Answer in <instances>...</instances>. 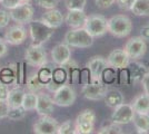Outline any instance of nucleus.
Instances as JSON below:
<instances>
[{"mask_svg":"<svg viewBox=\"0 0 149 134\" xmlns=\"http://www.w3.org/2000/svg\"><path fill=\"white\" fill-rule=\"evenodd\" d=\"M58 122L50 117V115L41 116L33 124V133L36 134H56L58 132Z\"/></svg>","mask_w":149,"mask_h":134,"instance_id":"obj_13","label":"nucleus"},{"mask_svg":"<svg viewBox=\"0 0 149 134\" xmlns=\"http://www.w3.org/2000/svg\"><path fill=\"white\" fill-rule=\"evenodd\" d=\"M87 0H66V7L68 10H84Z\"/></svg>","mask_w":149,"mask_h":134,"instance_id":"obj_35","label":"nucleus"},{"mask_svg":"<svg viewBox=\"0 0 149 134\" xmlns=\"http://www.w3.org/2000/svg\"><path fill=\"white\" fill-rule=\"evenodd\" d=\"M95 1H96L97 7L100 9H107L116 2V0H95Z\"/></svg>","mask_w":149,"mask_h":134,"instance_id":"obj_41","label":"nucleus"},{"mask_svg":"<svg viewBox=\"0 0 149 134\" xmlns=\"http://www.w3.org/2000/svg\"><path fill=\"white\" fill-rule=\"evenodd\" d=\"M98 134H121L123 133V128H121V125L119 124H116V123H111L109 125H106V126H102L100 128L98 131H97Z\"/></svg>","mask_w":149,"mask_h":134,"instance_id":"obj_33","label":"nucleus"},{"mask_svg":"<svg viewBox=\"0 0 149 134\" xmlns=\"http://www.w3.org/2000/svg\"><path fill=\"white\" fill-rule=\"evenodd\" d=\"M35 111L40 116H47V115L52 114L55 111V103L52 97H50L48 94H45V93H39Z\"/></svg>","mask_w":149,"mask_h":134,"instance_id":"obj_17","label":"nucleus"},{"mask_svg":"<svg viewBox=\"0 0 149 134\" xmlns=\"http://www.w3.org/2000/svg\"><path fill=\"white\" fill-rule=\"evenodd\" d=\"M141 84H143V93H146L147 95H149V72L141 79Z\"/></svg>","mask_w":149,"mask_h":134,"instance_id":"obj_44","label":"nucleus"},{"mask_svg":"<svg viewBox=\"0 0 149 134\" xmlns=\"http://www.w3.org/2000/svg\"><path fill=\"white\" fill-rule=\"evenodd\" d=\"M10 106L7 102V100H1L0 98V119H6L9 113Z\"/></svg>","mask_w":149,"mask_h":134,"instance_id":"obj_39","label":"nucleus"},{"mask_svg":"<svg viewBox=\"0 0 149 134\" xmlns=\"http://www.w3.org/2000/svg\"><path fill=\"white\" fill-rule=\"evenodd\" d=\"M25 60L32 67H41L48 63L47 53L45 48L39 44L30 45L25 51Z\"/></svg>","mask_w":149,"mask_h":134,"instance_id":"obj_4","label":"nucleus"},{"mask_svg":"<svg viewBox=\"0 0 149 134\" xmlns=\"http://www.w3.org/2000/svg\"><path fill=\"white\" fill-rule=\"evenodd\" d=\"M135 115V111L132 109L131 104H120L117 107L113 109L111 114V122L119 125H126L132 122Z\"/></svg>","mask_w":149,"mask_h":134,"instance_id":"obj_11","label":"nucleus"},{"mask_svg":"<svg viewBox=\"0 0 149 134\" xmlns=\"http://www.w3.org/2000/svg\"><path fill=\"white\" fill-rule=\"evenodd\" d=\"M52 93H54L52 100H54L55 105L61 106V107H67V106L72 105L77 98L74 89L68 84L58 86Z\"/></svg>","mask_w":149,"mask_h":134,"instance_id":"obj_7","label":"nucleus"},{"mask_svg":"<svg viewBox=\"0 0 149 134\" xmlns=\"http://www.w3.org/2000/svg\"><path fill=\"white\" fill-rule=\"evenodd\" d=\"M8 53V44L5 38H0V58L3 57Z\"/></svg>","mask_w":149,"mask_h":134,"instance_id":"obj_43","label":"nucleus"},{"mask_svg":"<svg viewBox=\"0 0 149 134\" xmlns=\"http://www.w3.org/2000/svg\"><path fill=\"white\" fill-rule=\"evenodd\" d=\"M9 94V86L2 81H0V98L1 100H7Z\"/></svg>","mask_w":149,"mask_h":134,"instance_id":"obj_42","label":"nucleus"},{"mask_svg":"<svg viewBox=\"0 0 149 134\" xmlns=\"http://www.w3.org/2000/svg\"><path fill=\"white\" fill-rule=\"evenodd\" d=\"M0 69H1V68H0Z\"/></svg>","mask_w":149,"mask_h":134,"instance_id":"obj_47","label":"nucleus"},{"mask_svg":"<svg viewBox=\"0 0 149 134\" xmlns=\"http://www.w3.org/2000/svg\"><path fill=\"white\" fill-rule=\"evenodd\" d=\"M68 79H69L68 72H67L66 67L63 65L54 68V72H52V82L56 84L57 86H60V85L66 84V82Z\"/></svg>","mask_w":149,"mask_h":134,"instance_id":"obj_26","label":"nucleus"},{"mask_svg":"<svg viewBox=\"0 0 149 134\" xmlns=\"http://www.w3.org/2000/svg\"><path fill=\"white\" fill-rule=\"evenodd\" d=\"M0 81L7 85H18V69L17 65L10 64L0 69Z\"/></svg>","mask_w":149,"mask_h":134,"instance_id":"obj_21","label":"nucleus"},{"mask_svg":"<svg viewBox=\"0 0 149 134\" xmlns=\"http://www.w3.org/2000/svg\"><path fill=\"white\" fill-rule=\"evenodd\" d=\"M32 0H21V2H30Z\"/></svg>","mask_w":149,"mask_h":134,"instance_id":"obj_46","label":"nucleus"},{"mask_svg":"<svg viewBox=\"0 0 149 134\" xmlns=\"http://www.w3.org/2000/svg\"><path fill=\"white\" fill-rule=\"evenodd\" d=\"M108 32L117 38H125L131 32L132 24L129 17L125 15H116L107 20Z\"/></svg>","mask_w":149,"mask_h":134,"instance_id":"obj_1","label":"nucleus"},{"mask_svg":"<svg viewBox=\"0 0 149 134\" xmlns=\"http://www.w3.org/2000/svg\"><path fill=\"white\" fill-rule=\"evenodd\" d=\"M65 43L74 48H88L93 44V37L84 27L71 28L65 35Z\"/></svg>","mask_w":149,"mask_h":134,"instance_id":"obj_2","label":"nucleus"},{"mask_svg":"<svg viewBox=\"0 0 149 134\" xmlns=\"http://www.w3.org/2000/svg\"><path fill=\"white\" fill-rule=\"evenodd\" d=\"M21 0H0V5L6 8V9H15L16 7H18L19 5H21Z\"/></svg>","mask_w":149,"mask_h":134,"instance_id":"obj_38","label":"nucleus"},{"mask_svg":"<svg viewBox=\"0 0 149 134\" xmlns=\"http://www.w3.org/2000/svg\"><path fill=\"white\" fill-rule=\"evenodd\" d=\"M96 114L93 109H84L74 121V133L89 134L93 131Z\"/></svg>","mask_w":149,"mask_h":134,"instance_id":"obj_6","label":"nucleus"},{"mask_svg":"<svg viewBox=\"0 0 149 134\" xmlns=\"http://www.w3.org/2000/svg\"><path fill=\"white\" fill-rule=\"evenodd\" d=\"M38 100V94L35 92H27L24 95V100H22V104L21 106L26 109V111H33L36 109Z\"/></svg>","mask_w":149,"mask_h":134,"instance_id":"obj_29","label":"nucleus"},{"mask_svg":"<svg viewBox=\"0 0 149 134\" xmlns=\"http://www.w3.org/2000/svg\"><path fill=\"white\" fill-rule=\"evenodd\" d=\"M87 15L84 10H68L65 17V22L70 28H80L85 26Z\"/></svg>","mask_w":149,"mask_h":134,"instance_id":"obj_19","label":"nucleus"},{"mask_svg":"<svg viewBox=\"0 0 149 134\" xmlns=\"http://www.w3.org/2000/svg\"><path fill=\"white\" fill-rule=\"evenodd\" d=\"M58 134H71L74 133V123L71 120H67L58 126Z\"/></svg>","mask_w":149,"mask_h":134,"instance_id":"obj_34","label":"nucleus"},{"mask_svg":"<svg viewBox=\"0 0 149 134\" xmlns=\"http://www.w3.org/2000/svg\"><path fill=\"white\" fill-rule=\"evenodd\" d=\"M50 56H51V60L54 64L58 66L65 65L71 59V47L66 43L58 44L51 49Z\"/></svg>","mask_w":149,"mask_h":134,"instance_id":"obj_15","label":"nucleus"},{"mask_svg":"<svg viewBox=\"0 0 149 134\" xmlns=\"http://www.w3.org/2000/svg\"><path fill=\"white\" fill-rule=\"evenodd\" d=\"M108 67L107 59L102 56H93L86 64V68L90 73V79L91 82L95 81H101L102 72Z\"/></svg>","mask_w":149,"mask_h":134,"instance_id":"obj_12","label":"nucleus"},{"mask_svg":"<svg viewBox=\"0 0 149 134\" xmlns=\"http://www.w3.org/2000/svg\"><path fill=\"white\" fill-rule=\"evenodd\" d=\"M84 28L88 32L90 36L93 38L101 37L106 32H108V26H107V19L101 15H91L87 16V19L85 22Z\"/></svg>","mask_w":149,"mask_h":134,"instance_id":"obj_5","label":"nucleus"},{"mask_svg":"<svg viewBox=\"0 0 149 134\" xmlns=\"http://www.w3.org/2000/svg\"><path fill=\"white\" fill-rule=\"evenodd\" d=\"M52 28L44 24L41 20H31L29 22V35L33 44L42 45L44 43L48 41L51 36L54 35Z\"/></svg>","mask_w":149,"mask_h":134,"instance_id":"obj_3","label":"nucleus"},{"mask_svg":"<svg viewBox=\"0 0 149 134\" xmlns=\"http://www.w3.org/2000/svg\"><path fill=\"white\" fill-rule=\"evenodd\" d=\"M124 51H126V54L129 56L130 59L138 60L141 57H143L146 51H147L146 40L141 38L140 36L139 37H132L126 43Z\"/></svg>","mask_w":149,"mask_h":134,"instance_id":"obj_9","label":"nucleus"},{"mask_svg":"<svg viewBox=\"0 0 149 134\" xmlns=\"http://www.w3.org/2000/svg\"><path fill=\"white\" fill-rule=\"evenodd\" d=\"M40 20L50 28L57 29L65 22V17L59 10H57L55 8V9H49L48 11H46Z\"/></svg>","mask_w":149,"mask_h":134,"instance_id":"obj_18","label":"nucleus"},{"mask_svg":"<svg viewBox=\"0 0 149 134\" xmlns=\"http://www.w3.org/2000/svg\"><path fill=\"white\" fill-rule=\"evenodd\" d=\"M116 72L117 69L112 68L110 66H108L104 72H102V75H101V82H104L105 84L109 85L116 82L117 79V75H116Z\"/></svg>","mask_w":149,"mask_h":134,"instance_id":"obj_32","label":"nucleus"},{"mask_svg":"<svg viewBox=\"0 0 149 134\" xmlns=\"http://www.w3.org/2000/svg\"><path fill=\"white\" fill-rule=\"evenodd\" d=\"M140 37L145 40H149V24L145 25L140 29Z\"/></svg>","mask_w":149,"mask_h":134,"instance_id":"obj_45","label":"nucleus"},{"mask_svg":"<svg viewBox=\"0 0 149 134\" xmlns=\"http://www.w3.org/2000/svg\"><path fill=\"white\" fill-rule=\"evenodd\" d=\"M107 92H108V85L101 81H95V82L84 84L81 88V94L89 101L104 100Z\"/></svg>","mask_w":149,"mask_h":134,"instance_id":"obj_8","label":"nucleus"},{"mask_svg":"<svg viewBox=\"0 0 149 134\" xmlns=\"http://www.w3.org/2000/svg\"><path fill=\"white\" fill-rule=\"evenodd\" d=\"M11 20L10 13L5 9H0V28H6Z\"/></svg>","mask_w":149,"mask_h":134,"instance_id":"obj_37","label":"nucleus"},{"mask_svg":"<svg viewBox=\"0 0 149 134\" xmlns=\"http://www.w3.org/2000/svg\"><path fill=\"white\" fill-rule=\"evenodd\" d=\"M130 11L136 16H149V0H135Z\"/></svg>","mask_w":149,"mask_h":134,"instance_id":"obj_28","label":"nucleus"},{"mask_svg":"<svg viewBox=\"0 0 149 134\" xmlns=\"http://www.w3.org/2000/svg\"><path fill=\"white\" fill-rule=\"evenodd\" d=\"M26 86L30 92H35V93H39L41 89L45 88V84L40 81L37 72L32 73L30 76H28L26 81Z\"/></svg>","mask_w":149,"mask_h":134,"instance_id":"obj_27","label":"nucleus"},{"mask_svg":"<svg viewBox=\"0 0 149 134\" xmlns=\"http://www.w3.org/2000/svg\"><path fill=\"white\" fill-rule=\"evenodd\" d=\"M25 93L26 92L21 87H15L13 89H9V94L7 97V102L9 104V106L10 107L21 106Z\"/></svg>","mask_w":149,"mask_h":134,"instance_id":"obj_25","label":"nucleus"},{"mask_svg":"<svg viewBox=\"0 0 149 134\" xmlns=\"http://www.w3.org/2000/svg\"><path fill=\"white\" fill-rule=\"evenodd\" d=\"M9 13H10L11 19L15 22H17L19 25H26L33 19L35 10L30 5V2H22L15 9H11Z\"/></svg>","mask_w":149,"mask_h":134,"instance_id":"obj_10","label":"nucleus"},{"mask_svg":"<svg viewBox=\"0 0 149 134\" xmlns=\"http://www.w3.org/2000/svg\"><path fill=\"white\" fill-rule=\"evenodd\" d=\"M132 123L136 128L137 132L140 134L149 133V114L143 113H136L134 115Z\"/></svg>","mask_w":149,"mask_h":134,"instance_id":"obj_23","label":"nucleus"},{"mask_svg":"<svg viewBox=\"0 0 149 134\" xmlns=\"http://www.w3.org/2000/svg\"><path fill=\"white\" fill-rule=\"evenodd\" d=\"M107 63L108 66H110L115 69H123V68H127L130 65V58L126 54V51L124 49H119L116 48L112 51H110V54L108 55Z\"/></svg>","mask_w":149,"mask_h":134,"instance_id":"obj_14","label":"nucleus"},{"mask_svg":"<svg viewBox=\"0 0 149 134\" xmlns=\"http://www.w3.org/2000/svg\"><path fill=\"white\" fill-rule=\"evenodd\" d=\"M105 104L110 107V109H115L118 105L123 104L125 102V97L123 93L120 91H116V89H110L106 93L105 97H104Z\"/></svg>","mask_w":149,"mask_h":134,"instance_id":"obj_22","label":"nucleus"},{"mask_svg":"<svg viewBox=\"0 0 149 134\" xmlns=\"http://www.w3.org/2000/svg\"><path fill=\"white\" fill-rule=\"evenodd\" d=\"M128 72H129L130 83H138V82H141L143 76L149 72V67L145 63L134 60V63L131 64V68Z\"/></svg>","mask_w":149,"mask_h":134,"instance_id":"obj_20","label":"nucleus"},{"mask_svg":"<svg viewBox=\"0 0 149 134\" xmlns=\"http://www.w3.org/2000/svg\"><path fill=\"white\" fill-rule=\"evenodd\" d=\"M26 113H27V111H26L22 106H18V107H10L7 119H9L10 121H20V120L25 119Z\"/></svg>","mask_w":149,"mask_h":134,"instance_id":"obj_31","label":"nucleus"},{"mask_svg":"<svg viewBox=\"0 0 149 134\" xmlns=\"http://www.w3.org/2000/svg\"><path fill=\"white\" fill-rule=\"evenodd\" d=\"M27 38V30L22 25L11 26L8 28V30L5 34V40L7 44L13 45V46H18L21 45Z\"/></svg>","mask_w":149,"mask_h":134,"instance_id":"obj_16","label":"nucleus"},{"mask_svg":"<svg viewBox=\"0 0 149 134\" xmlns=\"http://www.w3.org/2000/svg\"><path fill=\"white\" fill-rule=\"evenodd\" d=\"M59 1H60V0H36L38 6L41 7V8H45V9H47V10H49V9H55V8L58 6Z\"/></svg>","mask_w":149,"mask_h":134,"instance_id":"obj_36","label":"nucleus"},{"mask_svg":"<svg viewBox=\"0 0 149 134\" xmlns=\"http://www.w3.org/2000/svg\"><path fill=\"white\" fill-rule=\"evenodd\" d=\"M131 106L136 113L149 114V95L143 93L137 96L134 100V102L131 103Z\"/></svg>","mask_w":149,"mask_h":134,"instance_id":"obj_24","label":"nucleus"},{"mask_svg":"<svg viewBox=\"0 0 149 134\" xmlns=\"http://www.w3.org/2000/svg\"><path fill=\"white\" fill-rule=\"evenodd\" d=\"M52 72H54V68H50L49 66H47V64L39 67L37 74L40 81L45 84V87H47L52 82Z\"/></svg>","mask_w":149,"mask_h":134,"instance_id":"obj_30","label":"nucleus"},{"mask_svg":"<svg viewBox=\"0 0 149 134\" xmlns=\"http://www.w3.org/2000/svg\"><path fill=\"white\" fill-rule=\"evenodd\" d=\"M116 2H117V6H118L120 9L128 11V10L131 9V7L134 5L135 0H116Z\"/></svg>","mask_w":149,"mask_h":134,"instance_id":"obj_40","label":"nucleus"}]
</instances>
